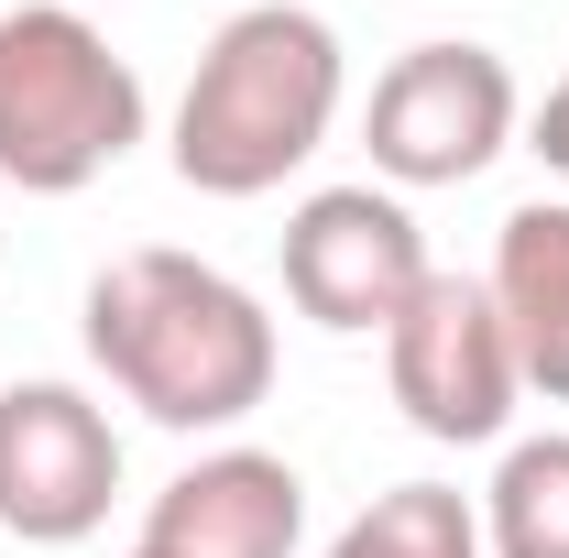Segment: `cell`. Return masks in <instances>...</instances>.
<instances>
[{"mask_svg":"<svg viewBox=\"0 0 569 558\" xmlns=\"http://www.w3.org/2000/svg\"><path fill=\"white\" fill-rule=\"evenodd\" d=\"M88 361L132 395L153 427L198 438L241 427L274 395V318L252 285H230L198 252H121L88 275Z\"/></svg>","mask_w":569,"mask_h":558,"instance_id":"6da1fadb","label":"cell"},{"mask_svg":"<svg viewBox=\"0 0 569 558\" xmlns=\"http://www.w3.org/2000/svg\"><path fill=\"white\" fill-rule=\"evenodd\" d=\"M340 33L307 0H252L209 33L176 99V176L198 198H274L340 121Z\"/></svg>","mask_w":569,"mask_h":558,"instance_id":"7a4b0ae2","label":"cell"},{"mask_svg":"<svg viewBox=\"0 0 569 558\" xmlns=\"http://www.w3.org/2000/svg\"><path fill=\"white\" fill-rule=\"evenodd\" d=\"M132 142H142V77L77 0L0 11V176L22 198L99 187Z\"/></svg>","mask_w":569,"mask_h":558,"instance_id":"3957f363","label":"cell"},{"mask_svg":"<svg viewBox=\"0 0 569 558\" xmlns=\"http://www.w3.org/2000/svg\"><path fill=\"white\" fill-rule=\"evenodd\" d=\"M383 383H395L406 427L438 438V449H482V438H503L526 372H515V340H503L493 285L427 263V285L406 296V318L383 329Z\"/></svg>","mask_w":569,"mask_h":558,"instance_id":"277c9868","label":"cell"},{"mask_svg":"<svg viewBox=\"0 0 569 558\" xmlns=\"http://www.w3.org/2000/svg\"><path fill=\"white\" fill-rule=\"evenodd\" d=\"M361 142L383 187H471L515 142V67L493 44H406L372 77Z\"/></svg>","mask_w":569,"mask_h":558,"instance_id":"5b68a950","label":"cell"},{"mask_svg":"<svg viewBox=\"0 0 569 558\" xmlns=\"http://www.w3.org/2000/svg\"><path fill=\"white\" fill-rule=\"evenodd\" d=\"M121 492V427L77 383H11L0 395V537L22 548H77L99 537Z\"/></svg>","mask_w":569,"mask_h":558,"instance_id":"8992f818","label":"cell"},{"mask_svg":"<svg viewBox=\"0 0 569 558\" xmlns=\"http://www.w3.org/2000/svg\"><path fill=\"white\" fill-rule=\"evenodd\" d=\"M417 285H427V241L395 187H318L284 219V296L318 329H340V340L395 329Z\"/></svg>","mask_w":569,"mask_h":558,"instance_id":"52a82bcc","label":"cell"},{"mask_svg":"<svg viewBox=\"0 0 569 558\" xmlns=\"http://www.w3.org/2000/svg\"><path fill=\"white\" fill-rule=\"evenodd\" d=\"M307 537V482L274 449H209L142 515V558H296Z\"/></svg>","mask_w":569,"mask_h":558,"instance_id":"ba28073f","label":"cell"},{"mask_svg":"<svg viewBox=\"0 0 569 558\" xmlns=\"http://www.w3.org/2000/svg\"><path fill=\"white\" fill-rule=\"evenodd\" d=\"M482 285H493V307H503L515 372L569 406V198H526V209L503 219Z\"/></svg>","mask_w":569,"mask_h":558,"instance_id":"9c48e42d","label":"cell"},{"mask_svg":"<svg viewBox=\"0 0 569 558\" xmlns=\"http://www.w3.org/2000/svg\"><path fill=\"white\" fill-rule=\"evenodd\" d=\"M482 558H569V427L503 449L482 492Z\"/></svg>","mask_w":569,"mask_h":558,"instance_id":"30bf717a","label":"cell"},{"mask_svg":"<svg viewBox=\"0 0 569 558\" xmlns=\"http://www.w3.org/2000/svg\"><path fill=\"white\" fill-rule=\"evenodd\" d=\"M329 558H482V504L449 482H395L329 537Z\"/></svg>","mask_w":569,"mask_h":558,"instance_id":"8fae6325","label":"cell"},{"mask_svg":"<svg viewBox=\"0 0 569 558\" xmlns=\"http://www.w3.org/2000/svg\"><path fill=\"white\" fill-rule=\"evenodd\" d=\"M537 153H548V176H569V77L548 88V110H537Z\"/></svg>","mask_w":569,"mask_h":558,"instance_id":"7c38bea8","label":"cell"},{"mask_svg":"<svg viewBox=\"0 0 569 558\" xmlns=\"http://www.w3.org/2000/svg\"><path fill=\"white\" fill-rule=\"evenodd\" d=\"M132 558H142V548H132Z\"/></svg>","mask_w":569,"mask_h":558,"instance_id":"4fadbf2b","label":"cell"}]
</instances>
